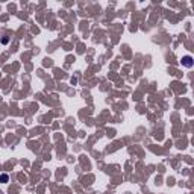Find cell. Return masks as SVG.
<instances>
[{"instance_id":"1","label":"cell","mask_w":194,"mask_h":194,"mask_svg":"<svg viewBox=\"0 0 194 194\" xmlns=\"http://www.w3.org/2000/svg\"><path fill=\"white\" fill-rule=\"evenodd\" d=\"M182 65H185V67H192V58H191V56H183V58H182Z\"/></svg>"},{"instance_id":"2","label":"cell","mask_w":194,"mask_h":194,"mask_svg":"<svg viewBox=\"0 0 194 194\" xmlns=\"http://www.w3.org/2000/svg\"><path fill=\"white\" fill-rule=\"evenodd\" d=\"M8 179H9V177H8V174H2V176H0V180H2L3 183H6V182H8Z\"/></svg>"}]
</instances>
